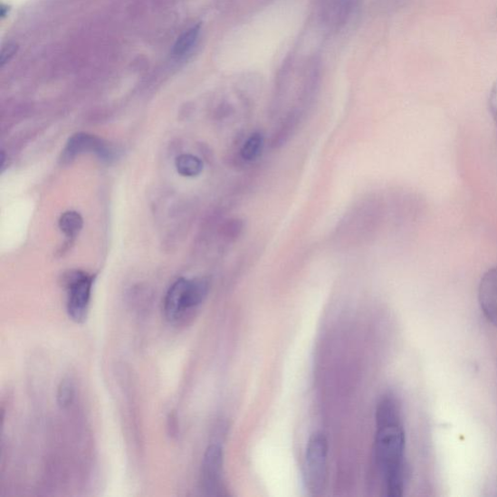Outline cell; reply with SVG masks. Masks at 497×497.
Wrapping results in <instances>:
<instances>
[{"instance_id": "cell-13", "label": "cell", "mask_w": 497, "mask_h": 497, "mask_svg": "<svg viewBox=\"0 0 497 497\" xmlns=\"http://www.w3.org/2000/svg\"><path fill=\"white\" fill-rule=\"evenodd\" d=\"M488 105L489 111L497 129V81L491 90Z\"/></svg>"}, {"instance_id": "cell-7", "label": "cell", "mask_w": 497, "mask_h": 497, "mask_svg": "<svg viewBox=\"0 0 497 497\" xmlns=\"http://www.w3.org/2000/svg\"><path fill=\"white\" fill-rule=\"evenodd\" d=\"M478 300L483 314L497 329V267L491 268L481 278Z\"/></svg>"}, {"instance_id": "cell-8", "label": "cell", "mask_w": 497, "mask_h": 497, "mask_svg": "<svg viewBox=\"0 0 497 497\" xmlns=\"http://www.w3.org/2000/svg\"><path fill=\"white\" fill-rule=\"evenodd\" d=\"M176 166L178 173L184 177H196L204 170L203 160L190 154L179 156Z\"/></svg>"}, {"instance_id": "cell-1", "label": "cell", "mask_w": 497, "mask_h": 497, "mask_svg": "<svg viewBox=\"0 0 497 497\" xmlns=\"http://www.w3.org/2000/svg\"><path fill=\"white\" fill-rule=\"evenodd\" d=\"M376 423V460L384 478L387 495L399 497L405 491L406 479V439L399 403L394 397L387 396L380 401Z\"/></svg>"}, {"instance_id": "cell-5", "label": "cell", "mask_w": 497, "mask_h": 497, "mask_svg": "<svg viewBox=\"0 0 497 497\" xmlns=\"http://www.w3.org/2000/svg\"><path fill=\"white\" fill-rule=\"evenodd\" d=\"M224 454L218 445L207 448L201 465V486L207 495L219 496L223 492Z\"/></svg>"}, {"instance_id": "cell-10", "label": "cell", "mask_w": 497, "mask_h": 497, "mask_svg": "<svg viewBox=\"0 0 497 497\" xmlns=\"http://www.w3.org/2000/svg\"><path fill=\"white\" fill-rule=\"evenodd\" d=\"M200 33L199 25L187 30L178 40L172 51L173 56L182 58L196 46Z\"/></svg>"}, {"instance_id": "cell-3", "label": "cell", "mask_w": 497, "mask_h": 497, "mask_svg": "<svg viewBox=\"0 0 497 497\" xmlns=\"http://www.w3.org/2000/svg\"><path fill=\"white\" fill-rule=\"evenodd\" d=\"M328 440L320 433L309 439L306 450L305 476L309 491L320 494L328 477Z\"/></svg>"}, {"instance_id": "cell-2", "label": "cell", "mask_w": 497, "mask_h": 497, "mask_svg": "<svg viewBox=\"0 0 497 497\" xmlns=\"http://www.w3.org/2000/svg\"><path fill=\"white\" fill-rule=\"evenodd\" d=\"M209 287L205 278H181L173 283L164 301L165 317L170 324L181 325L191 318L207 298Z\"/></svg>"}, {"instance_id": "cell-6", "label": "cell", "mask_w": 497, "mask_h": 497, "mask_svg": "<svg viewBox=\"0 0 497 497\" xmlns=\"http://www.w3.org/2000/svg\"><path fill=\"white\" fill-rule=\"evenodd\" d=\"M85 153H95L103 159L113 158L114 152L101 139L87 133H78L67 143L62 154V159L70 161L77 156Z\"/></svg>"}, {"instance_id": "cell-14", "label": "cell", "mask_w": 497, "mask_h": 497, "mask_svg": "<svg viewBox=\"0 0 497 497\" xmlns=\"http://www.w3.org/2000/svg\"><path fill=\"white\" fill-rule=\"evenodd\" d=\"M17 50L18 46L12 43H9L3 48L2 56H0V63H2V66H5L16 55Z\"/></svg>"}, {"instance_id": "cell-9", "label": "cell", "mask_w": 497, "mask_h": 497, "mask_svg": "<svg viewBox=\"0 0 497 497\" xmlns=\"http://www.w3.org/2000/svg\"><path fill=\"white\" fill-rule=\"evenodd\" d=\"M264 147V138L261 132H253L242 146L240 156L245 161L259 158Z\"/></svg>"}, {"instance_id": "cell-11", "label": "cell", "mask_w": 497, "mask_h": 497, "mask_svg": "<svg viewBox=\"0 0 497 497\" xmlns=\"http://www.w3.org/2000/svg\"><path fill=\"white\" fill-rule=\"evenodd\" d=\"M59 225L65 236L73 239L82 230L83 219L79 213L70 211L62 215Z\"/></svg>"}, {"instance_id": "cell-12", "label": "cell", "mask_w": 497, "mask_h": 497, "mask_svg": "<svg viewBox=\"0 0 497 497\" xmlns=\"http://www.w3.org/2000/svg\"><path fill=\"white\" fill-rule=\"evenodd\" d=\"M75 397V387L70 378L61 381L58 387L57 401L62 409L69 408Z\"/></svg>"}, {"instance_id": "cell-4", "label": "cell", "mask_w": 497, "mask_h": 497, "mask_svg": "<svg viewBox=\"0 0 497 497\" xmlns=\"http://www.w3.org/2000/svg\"><path fill=\"white\" fill-rule=\"evenodd\" d=\"M93 281L91 275L82 272H72L65 279L67 314L78 324L88 318Z\"/></svg>"}]
</instances>
